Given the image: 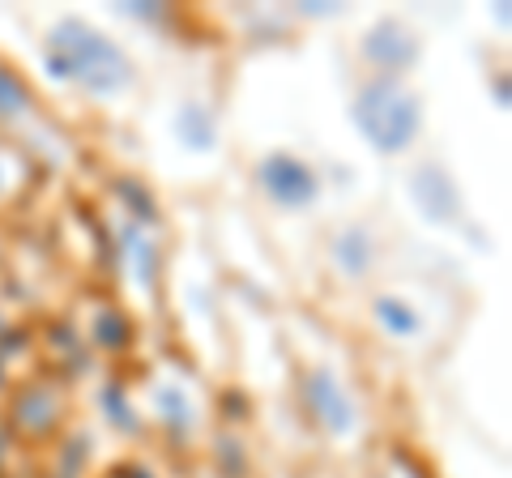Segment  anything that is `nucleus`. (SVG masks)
Segmentation results:
<instances>
[{
  "label": "nucleus",
  "instance_id": "nucleus-1",
  "mask_svg": "<svg viewBox=\"0 0 512 478\" xmlns=\"http://www.w3.org/2000/svg\"><path fill=\"white\" fill-rule=\"evenodd\" d=\"M355 120H359V129L372 137L376 150H402V146H410V137L419 133V107H414L410 94L397 82H389V77H380V82H372L359 94Z\"/></svg>",
  "mask_w": 512,
  "mask_h": 478
},
{
  "label": "nucleus",
  "instance_id": "nucleus-2",
  "mask_svg": "<svg viewBox=\"0 0 512 478\" xmlns=\"http://www.w3.org/2000/svg\"><path fill=\"white\" fill-rule=\"evenodd\" d=\"M52 52H56V65L64 73L82 77L90 86H120L124 82V60L116 56V47L77 22H64L56 30Z\"/></svg>",
  "mask_w": 512,
  "mask_h": 478
},
{
  "label": "nucleus",
  "instance_id": "nucleus-3",
  "mask_svg": "<svg viewBox=\"0 0 512 478\" xmlns=\"http://www.w3.org/2000/svg\"><path fill=\"white\" fill-rule=\"evenodd\" d=\"M261 184L265 193L274 197L286 210H299V205H312L316 201V175L299 163L291 154H274L261 163Z\"/></svg>",
  "mask_w": 512,
  "mask_h": 478
},
{
  "label": "nucleus",
  "instance_id": "nucleus-4",
  "mask_svg": "<svg viewBox=\"0 0 512 478\" xmlns=\"http://www.w3.org/2000/svg\"><path fill=\"white\" fill-rule=\"evenodd\" d=\"M380 321L384 325H389L393 333H414V329H419V321H414V316H410V308L406 304H393V299H380Z\"/></svg>",
  "mask_w": 512,
  "mask_h": 478
}]
</instances>
